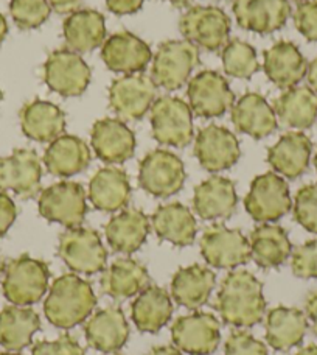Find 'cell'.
Segmentation results:
<instances>
[{
    "label": "cell",
    "mask_w": 317,
    "mask_h": 355,
    "mask_svg": "<svg viewBox=\"0 0 317 355\" xmlns=\"http://www.w3.org/2000/svg\"><path fill=\"white\" fill-rule=\"evenodd\" d=\"M215 309L226 324L233 327L257 326L266 312L263 284L246 270L229 272L221 284Z\"/></svg>",
    "instance_id": "6da1fadb"
},
{
    "label": "cell",
    "mask_w": 317,
    "mask_h": 355,
    "mask_svg": "<svg viewBox=\"0 0 317 355\" xmlns=\"http://www.w3.org/2000/svg\"><path fill=\"white\" fill-rule=\"evenodd\" d=\"M97 306L92 285L77 275L56 279L44 302V313L55 327L72 329L84 322Z\"/></svg>",
    "instance_id": "7a4b0ae2"
},
{
    "label": "cell",
    "mask_w": 317,
    "mask_h": 355,
    "mask_svg": "<svg viewBox=\"0 0 317 355\" xmlns=\"http://www.w3.org/2000/svg\"><path fill=\"white\" fill-rule=\"evenodd\" d=\"M50 281L48 265L39 259L24 254L5 266L3 296L12 306H33L47 293Z\"/></svg>",
    "instance_id": "3957f363"
},
{
    "label": "cell",
    "mask_w": 317,
    "mask_h": 355,
    "mask_svg": "<svg viewBox=\"0 0 317 355\" xmlns=\"http://www.w3.org/2000/svg\"><path fill=\"white\" fill-rule=\"evenodd\" d=\"M151 128L158 144L187 147L194 137L192 107L179 97H158L151 106Z\"/></svg>",
    "instance_id": "277c9868"
},
{
    "label": "cell",
    "mask_w": 317,
    "mask_h": 355,
    "mask_svg": "<svg viewBox=\"0 0 317 355\" xmlns=\"http://www.w3.org/2000/svg\"><path fill=\"white\" fill-rule=\"evenodd\" d=\"M187 41L208 52H217L229 42L230 17L218 6L196 5L185 11L179 22Z\"/></svg>",
    "instance_id": "5b68a950"
},
{
    "label": "cell",
    "mask_w": 317,
    "mask_h": 355,
    "mask_svg": "<svg viewBox=\"0 0 317 355\" xmlns=\"http://www.w3.org/2000/svg\"><path fill=\"white\" fill-rule=\"evenodd\" d=\"M60 257L72 271L95 275L106 268L107 251L97 231L91 227H69L60 236Z\"/></svg>",
    "instance_id": "8992f818"
},
{
    "label": "cell",
    "mask_w": 317,
    "mask_h": 355,
    "mask_svg": "<svg viewBox=\"0 0 317 355\" xmlns=\"http://www.w3.org/2000/svg\"><path fill=\"white\" fill-rule=\"evenodd\" d=\"M244 207L258 223H272L283 218L293 207L288 182L272 172L257 176L246 195Z\"/></svg>",
    "instance_id": "52a82bcc"
},
{
    "label": "cell",
    "mask_w": 317,
    "mask_h": 355,
    "mask_svg": "<svg viewBox=\"0 0 317 355\" xmlns=\"http://www.w3.org/2000/svg\"><path fill=\"white\" fill-rule=\"evenodd\" d=\"M199 64V50L187 40L165 41L158 46L153 61V80L167 91H176L187 83Z\"/></svg>",
    "instance_id": "ba28073f"
},
{
    "label": "cell",
    "mask_w": 317,
    "mask_h": 355,
    "mask_svg": "<svg viewBox=\"0 0 317 355\" xmlns=\"http://www.w3.org/2000/svg\"><path fill=\"white\" fill-rule=\"evenodd\" d=\"M185 166L168 150H153L138 167V184L156 198H168L181 192L185 182Z\"/></svg>",
    "instance_id": "9c48e42d"
},
{
    "label": "cell",
    "mask_w": 317,
    "mask_h": 355,
    "mask_svg": "<svg viewBox=\"0 0 317 355\" xmlns=\"http://www.w3.org/2000/svg\"><path fill=\"white\" fill-rule=\"evenodd\" d=\"M92 72L80 53L71 49H58L48 55L44 64V81L50 91L62 97H80L91 83Z\"/></svg>",
    "instance_id": "30bf717a"
},
{
    "label": "cell",
    "mask_w": 317,
    "mask_h": 355,
    "mask_svg": "<svg viewBox=\"0 0 317 355\" xmlns=\"http://www.w3.org/2000/svg\"><path fill=\"white\" fill-rule=\"evenodd\" d=\"M39 214L44 218L69 227H78L86 218L87 201L84 187L80 182L61 181L42 190Z\"/></svg>",
    "instance_id": "8fae6325"
},
{
    "label": "cell",
    "mask_w": 317,
    "mask_h": 355,
    "mask_svg": "<svg viewBox=\"0 0 317 355\" xmlns=\"http://www.w3.org/2000/svg\"><path fill=\"white\" fill-rule=\"evenodd\" d=\"M201 254L208 265L221 270L237 268L252 259L251 243L244 234L224 225L207 227L201 239Z\"/></svg>",
    "instance_id": "7c38bea8"
},
{
    "label": "cell",
    "mask_w": 317,
    "mask_h": 355,
    "mask_svg": "<svg viewBox=\"0 0 317 355\" xmlns=\"http://www.w3.org/2000/svg\"><path fill=\"white\" fill-rule=\"evenodd\" d=\"M157 98V85L145 73L123 75L112 81L109 105L122 120H141Z\"/></svg>",
    "instance_id": "4fadbf2b"
},
{
    "label": "cell",
    "mask_w": 317,
    "mask_h": 355,
    "mask_svg": "<svg viewBox=\"0 0 317 355\" xmlns=\"http://www.w3.org/2000/svg\"><path fill=\"white\" fill-rule=\"evenodd\" d=\"M187 95L192 111L202 119L224 116L235 101V94L232 92L229 81L217 71L196 73L188 81Z\"/></svg>",
    "instance_id": "5bb4252c"
},
{
    "label": "cell",
    "mask_w": 317,
    "mask_h": 355,
    "mask_svg": "<svg viewBox=\"0 0 317 355\" xmlns=\"http://www.w3.org/2000/svg\"><path fill=\"white\" fill-rule=\"evenodd\" d=\"M173 343L190 355H210L221 343V324L212 313L194 312L181 316L171 327Z\"/></svg>",
    "instance_id": "9a60e30c"
},
{
    "label": "cell",
    "mask_w": 317,
    "mask_h": 355,
    "mask_svg": "<svg viewBox=\"0 0 317 355\" xmlns=\"http://www.w3.org/2000/svg\"><path fill=\"white\" fill-rule=\"evenodd\" d=\"M42 167L35 150L17 148L10 156L0 157V190L30 200L41 192Z\"/></svg>",
    "instance_id": "2e32d148"
},
{
    "label": "cell",
    "mask_w": 317,
    "mask_h": 355,
    "mask_svg": "<svg viewBox=\"0 0 317 355\" xmlns=\"http://www.w3.org/2000/svg\"><path fill=\"white\" fill-rule=\"evenodd\" d=\"M194 155L207 172H223L238 162L241 156L239 142L230 130L219 125H208L196 136Z\"/></svg>",
    "instance_id": "e0dca14e"
},
{
    "label": "cell",
    "mask_w": 317,
    "mask_h": 355,
    "mask_svg": "<svg viewBox=\"0 0 317 355\" xmlns=\"http://www.w3.org/2000/svg\"><path fill=\"white\" fill-rule=\"evenodd\" d=\"M153 52L147 42L129 31H118L107 37L101 49L106 67L117 73H142L148 67Z\"/></svg>",
    "instance_id": "ac0fdd59"
},
{
    "label": "cell",
    "mask_w": 317,
    "mask_h": 355,
    "mask_svg": "<svg viewBox=\"0 0 317 355\" xmlns=\"http://www.w3.org/2000/svg\"><path fill=\"white\" fill-rule=\"evenodd\" d=\"M232 10L241 28L258 35L283 28L291 16L288 0H235Z\"/></svg>",
    "instance_id": "d6986e66"
},
{
    "label": "cell",
    "mask_w": 317,
    "mask_h": 355,
    "mask_svg": "<svg viewBox=\"0 0 317 355\" xmlns=\"http://www.w3.org/2000/svg\"><path fill=\"white\" fill-rule=\"evenodd\" d=\"M92 148L106 164H123L134 156L136 136L120 119H101L92 128Z\"/></svg>",
    "instance_id": "ffe728a7"
},
{
    "label": "cell",
    "mask_w": 317,
    "mask_h": 355,
    "mask_svg": "<svg viewBox=\"0 0 317 355\" xmlns=\"http://www.w3.org/2000/svg\"><path fill=\"white\" fill-rule=\"evenodd\" d=\"M266 77L277 87L291 89L307 77L308 64L299 47L289 41H278L263 53Z\"/></svg>",
    "instance_id": "44dd1931"
},
{
    "label": "cell",
    "mask_w": 317,
    "mask_h": 355,
    "mask_svg": "<svg viewBox=\"0 0 317 355\" xmlns=\"http://www.w3.org/2000/svg\"><path fill=\"white\" fill-rule=\"evenodd\" d=\"M84 334L89 346L103 354H112L128 341L129 324L122 309L106 307L87 320Z\"/></svg>",
    "instance_id": "7402d4cb"
},
{
    "label": "cell",
    "mask_w": 317,
    "mask_h": 355,
    "mask_svg": "<svg viewBox=\"0 0 317 355\" xmlns=\"http://www.w3.org/2000/svg\"><path fill=\"white\" fill-rule=\"evenodd\" d=\"M238 202L235 184L224 176H210L194 189L193 207L202 220H227Z\"/></svg>",
    "instance_id": "603a6c76"
},
{
    "label": "cell",
    "mask_w": 317,
    "mask_h": 355,
    "mask_svg": "<svg viewBox=\"0 0 317 355\" xmlns=\"http://www.w3.org/2000/svg\"><path fill=\"white\" fill-rule=\"evenodd\" d=\"M313 142L300 131H291L283 135L278 142L268 151V162L274 172L288 180L302 176L309 167Z\"/></svg>",
    "instance_id": "cb8c5ba5"
},
{
    "label": "cell",
    "mask_w": 317,
    "mask_h": 355,
    "mask_svg": "<svg viewBox=\"0 0 317 355\" xmlns=\"http://www.w3.org/2000/svg\"><path fill=\"white\" fill-rule=\"evenodd\" d=\"M232 122L243 135L263 139L277 130V114L263 95L247 92L232 106Z\"/></svg>",
    "instance_id": "d4e9b609"
},
{
    "label": "cell",
    "mask_w": 317,
    "mask_h": 355,
    "mask_svg": "<svg viewBox=\"0 0 317 355\" xmlns=\"http://www.w3.org/2000/svg\"><path fill=\"white\" fill-rule=\"evenodd\" d=\"M21 128L31 141L53 142L66 130V114L52 101L33 100L21 110Z\"/></svg>",
    "instance_id": "484cf974"
},
{
    "label": "cell",
    "mask_w": 317,
    "mask_h": 355,
    "mask_svg": "<svg viewBox=\"0 0 317 355\" xmlns=\"http://www.w3.org/2000/svg\"><path fill=\"white\" fill-rule=\"evenodd\" d=\"M307 331V315L296 307L278 306L266 315V341L275 351L287 352L299 346Z\"/></svg>",
    "instance_id": "4316f807"
},
{
    "label": "cell",
    "mask_w": 317,
    "mask_h": 355,
    "mask_svg": "<svg viewBox=\"0 0 317 355\" xmlns=\"http://www.w3.org/2000/svg\"><path fill=\"white\" fill-rule=\"evenodd\" d=\"M107 243L112 251L132 254L142 248L150 234V220L141 209H126L105 226Z\"/></svg>",
    "instance_id": "83f0119b"
},
{
    "label": "cell",
    "mask_w": 317,
    "mask_h": 355,
    "mask_svg": "<svg viewBox=\"0 0 317 355\" xmlns=\"http://www.w3.org/2000/svg\"><path fill=\"white\" fill-rule=\"evenodd\" d=\"M217 285V276L202 265L179 268L171 281V296L182 307L194 310L208 301Z\"/></svg>",
    "instance_id": "f1b7e54d"
},
{
    "label": "cell",
    "mask_w": 317,
    "mask_h": 355,
    "mask_svg": "<svg viewBox=\"0 0 317 355\" xmlns=\"http://www.w3.org/2000/svg\"><path fill=\"white\" fill-rule=\"evenodd\" d=\"M131 184L125 170L116 167L100 168L89 182V200L103 212H116L128 206Z\"/></svg>",
    "instance_id": "f546056e"
},
{
    "label": "cell",
    "mask_w": 317,
    "mask_h": 355,
    "mask_svg": "<svg viewBox=\"0 0 317 355\" xmlns=\"http://www.w3.org/2000/svg\"><path fill=\"white\" fill-rule=\"evenodd\" d=\"M62 33L69 49L77 53H89L103 46L106 40V22L101 12L84 8L69 15L62 25Z\"/></svg>",
    "instance_id": "4dcf8cb0"
},
{
    "label": "cell",
    "mask_w": 317,
    "mask_h": 355,
    "mask_svg": "<svg viewBox=\"0 0 317 355\" xmlns=\"http://www.w3.org/2000/svg\"><path fill=\"white\" fill-rule=\"evenodd\" d=\"M151 225L158 239L176 246H190L198 232L194 215L181 202H170L157 207L151 217Z\"/></svg>",
    "instance_id": "1f68e13d"
},
{
    "label": "cell",
    "mask_w": 317,
    "mask_h": 355,
    "mask_svg": "<svg viewBox=\"0 0 317 355\" xmlns=\"http://www.w3.org/2000/svg\"><path fill=\"white\" fill-rule=\"evenodd\" d=\"M44 164L48 173L55 176L78 175L91 164V150L78 136L62 135L50 142L44 155Z\"/></svg>",
    "instance_id": "d6a6232c"
},
{
    "label": "cell",
    "mask_w": 317,
    "mask_h": 355,
    "mask_svg": "<svg viewBox=\"0 0 317 355\" xmlns=\"http://www.w3.org/2000/svg\"><path fill=\"white\" fill-rule=\"evenodd\" d=\"M173 315V302L165 288L151 285L143 288L132 302L131 316L141 332L157 334L168 324Z\"/></svg>",
    "instance_id": "836d02e7"
},
{
    "label": "cell",
    "mask_w": 317,
    "mask_h": 355,
    "mask_svg": "<svg viewBox=\"0 0 317 355\" xmlns=\"http://www.w3.org/2000/svg\"><path fill=\"white\" fill-rule=\"evenodd\" d=\"M150 282L148 270L134 259H117L101 276V290L114 300L123 301L138 295Z\"/></svg>",
    "instance_id": "e575fe53"
},
{
    "label": "cell",
    "mask_w": 317,
    "mask_h": 355,
    "mask_svg": "<svg viewBox=\"0 0 317 355\" xmlns=\"http://www.w3.org/2000/svg\"><path fill=\"white\" fill-rule=\"evenodd\" d=\"M249 243L253 262L262 268H277L287 262L293 252L288 232L277 225L264 223L255 227Z\"/></svg>",
    "instance_id": "d590c367"
},
{
    "label": "cell",
    "mask_w": 317,
    "mask_h": 355,
    "mask_svg": "<svg viewBox=\"0 0 317 355\" xmlns=\"http://www.w3.org/2000/svg\"><path fill=\"white\" fill-rule=\"evenodd\" d=\"M274 111L289 128H311L317 119V94L308 86L291 87L275 100Z\"/></svg>",
    "instance_id": "8d00e7d4"
},
{
    "label": "cell",
    "mask_w": 317,
    "mask_h": 355,
    "mask_svg": "<svg viewBox=\"0 0 317 355\" xmlns=\"http://www.w3.org/2000/svg\"><path fill=\"white\" fill-rule=\"evenodd\" d=\"M41 318L33 309L8 306L0 310V346L8 351H21L31 343L39 331Z\"/></svg>",
    "instance_id": "74e56055"
},
{
    "label": "cell",
    "mask_w": 317,
    "mask_h": 355,
    "mask_svg": "<svg viewBox=\"0 0 317 355\" xmlns=\"http://www.w3.org/2000/svg\"><path fill=\"white\" fill-rule=\"evenodd\" d=\"M221 58L224 72L233 78L249 80L260 71L257 50L246 41L232 40L227 42Z\"/></svg>",
    "instance_id": "f35d334b"
},
{
    "label": "cell",
    "mask_w": 317,
    "mask_h": 355,
    "mask_svg": "<svg viewBox=\"0 0 317 355\" xmlns=\"http://www.w3.org/2000/svg\"><path fill=\"white\" fill-rule=\"evenodd\" d=\"M10 12L19 28L33 30L47 21L52 8L48 0H11Z\"/></svg>",
    "instance_id": "ab89813d"
},
{
    "label": "cell",
    "mask_w": 317,
    "mask_h": 355,
    "mask_svg": "<svg viewBox=\"0 0 317 355\" xmlns=\"http://www.w3.org/2000/svg\"><path fill=\"white\" fill-rule=\"evenodd\" d=\"M294 218L308 232L317 234V186L308 184L296 193L293 206Z\"/></svg>",
    "instance_id": "60d3db41"
},
{
    "label": "cell",
    "mask_w": 317,
    "mask_h": 355,
    "mask_svg": "<svg viewBox=\"0 0 317 355\" xmlns=\"http://www.w3.org/2000/svg\"><path fill=\"white\" fill-rule=\"evenodd\" d=\"M291 268L300 279H317V239L297 246L293 252Z\"/></svg>",
    "instance_id": "b9f144b4"
},
{
    "label": "cell",
    "mask_w": 317,
    "mask_h": 355,
    "mask_svg": "<svg viewBox=\"0 0 317 355\" xmlns=\"http://www.w3.org/2000/svg\"><path fill=\"white\" fill-rule=\"evenodd\" d=\"M224 355H269L268 347L246 331H235L226 341Z\"/></svg>",
    "instance_id": "7bdbcfd3"
},
{
    "label": "cell",
    "mask_w": 317,
    "mask_h": 355,
    "mask_svg": "<svg viewBox=\"0 0 317 355\" xmlns=\"http://www.w3.org/2000/svg\"><path fill=\"white\" fill-rule=\"evenodd\" d=\"M31 355H86V351L77 338L71 335H61L53 341H37L31 347Z\"/></svg>",
    "instance_id": "ee69618b"
},
{
    "label": "cell",
    "mask_w": 317,
    "mask_h": 355,
    "mask_svg": "<svg viewBox=\"0 0 317 355\" xmlns=\"http://www.w3.org/2000/svg\"><path fill=\"white\" fill-rule=\"evenodd\" d=\"M294 24L302 36L308 41L317 42V0H307L297 6Z\"/></svg>",
    "instance_id": "f6af8a7d"
},
{
    "label": "cell",
    "mask_w": 317,
    "mask_h": 355,
    "mask_svg": "<svg viewBox=\"0 0 317 355\" xmlns=\"http://www.w3.org/2000/svg\"><path fill=\"white\" fill-rule=\"evenodd\" d=\"M17 209L15 201H12L5 192H0V239L8 232L12 223L16 221Z\"/></svg>",
    "instance_id": "bcb514c9"
},
{
    "label": "cell",
    "mask_w": 317,
    "mask_h": 355,
    "mask_svg": "<svg viewBox=\"0 0 317 355\" xmlns=\"http://www.w3.org/2000/svg\"><path fill=\"white\" fill-rule=\"evenodd\" d=\"M143 3L145 0H106L107 10L117 16L134 15L142 10Z\"/></svg>",
    "instance_id": "7dc6e473"
},
{
    "label": "cell",
    "mask_w": 317,
    "mask_h": 355,
    "mask_svg": "<svg viewBox=\"0 0 317 355\" xmlns=\"http://www.w3.org/2000/svg\"><path fill=\"white\" fill-rule=\"evenodd\" d=\"M50 8L58 12V15H67L78 10L81 0H48Z\"/></svg>",
    "instance_id": "c3c4849f"
},
{
    "label": "cell",
    "mask_w": 317,
    "mask_h": 355,
    "mask_svg": "<svg viewBox=\"0 0 317 355\" xmlns=\"http://www.w3.org/2000/svg\"><path fill=\"white\" fill-rule=\"evenodd\" d=\"M307 315L311 321L313 332L317 335V291H313L307 300Z\"/></svg>",
    "instance_id": "681fc988"
},
{
    "label": "cell",
    "mask_w": 317,
    "mask_h": 355,
    "mask_svg": "<svg viewBox=\"0 0 317 355\" xmlns=\"http://www.w3.org/2000/svg\"><path fill=\"white\" fill-rule=\"evenodd\" d=\"M307 78H308V85L313 91L317 94V58L311 61V64L308 66L307 71Z\"/></svg>",
    "instance_id": "f907efd6"
},
{
    "label": "cell",
    "mask_w": 317,
    "mask_h": 355,
    "mask_svg": "<svg viewBox=\"0 0 317 355\" xmlns=\"http://www.w3.org/2000/svg\"><path fill=\"white\" fill-rule=\"evenodd\" d=\"M148 355H183L176 346H156Z\"/></svg>",
    "instance_id": "816d5d0a"
},
{
    "label": "cell",
    "mask_w": 317,
    "mask_h": 355,
    "mask_svg": "<svg viewBox=\"0 0 317 355\" xmlns=\"http://www.w3.org/2000/svg\"><path fill=\"white\" fill-rule=\"evenodd\" d=\"M6 33H8V24H6L5 16L0 12V44L3 42Z\"/></svg>",
    "instance_id": "f5cc1de1"
},
{
    "label": "cell",
    "mask_w": 317,
    "mask_h": 355,
    "mask_svg": "<svg viewBox=\"0 0 317 355\" xmlns=\"http://www.w3.org/2000/svg\"><path fill=\"white\" fill-rule=\"evenodd\" d=\"M296 355H317V345H309L307 347H303Z\"/></svg>",
    "instance_id": "db71d44e"
},
{
    "label": "cell",
    "mask_w": 317,
    "mask_h": 355,
    "mask_svg": "<svg viewBox=\"0 0 317 355\" xmlns=\"http://www.w3.org/2000/svg\"><path fill=\"white\" fill-rule=\"evenodd\" d=\"M165 2H170L171 5L174 6H185L193 2V0H165Z\"/></svg>",
    "instance_id": "11a10c76"
},
{
    "label": "cell",
    "mask_w": 317,
    "mask_h": 355,
    "mask_svg": "<svg viewBox=\"0 0 317 355\" xmlns=\"http://www.w3.org/2000/svg\"><path fill=\"white\" fill-rule=\"evenodd\" d=\"M3 271H5V263H3L2 259H0V277H2V272Z\"/></svg>",
    "instance_id": "9f6ffc18"
},
{
    "label": "cell",
    "mask_w": 317,
    "mask_h": 355,
    "mask_svg": "<svg viewBox=\"0 0 317 355\" xmlns=\"http://www.w3.org/2000/svg\"><path fill=\"white\" fill-rule=\"evenodd\" d=\"M0 355H22L19 352H0Z\"/></svg>",
    "instance_id": "6f0895ef"
},
{
    "label": "cell",
    "mask_w": 317,
    "mask_h": 355,
    "mask_svg": "<svg viewBox=\"0 0 317 355\" xmlns=\"http://www.w3.org/2000/svg\"><path fill=\"white\" fill-rule=\"evenodd\" d=\"M314 167H316V172H317V153L314 156Z\"/></svg>",
    "instance_id": "680465c9"
},
{
    "label": "cell",
    "mask_w": 317,
    "mask_h": 355,
    "mask_svg": "<svg viewBox=\"0 0 317 355\" xmlns=\"http://www.w3.org/2000/svg\"><path fill=\"white\" fill-rule=\"evenodd\" d=\"M2 98H3V92H2V89H0V101H2Z\"/></svg>",
    "instance_id": "91938a15"
},
{
    "label": "cell",
    "mask_w": 317,
    "mask_h": 355,
    "mask_svg": "<svg viewBox=\"0 0 317 355\" xmlns=\"http://www.w3.org/2000/svg\"><path fill=\"white\" fill-rule=\"evenodd\" d=\"M296 2H307V0H296Z\"/></svg>",
    "instance_id": "94428289"
},
{
    "label": "cell",
    "mask_w": 317,
    "mask_h": 355,
    "mask_svg": "<svg viewBox=\"0 0 317 355\" xmlns=\"http://www.w3.org/2000/svg\"><path fill=\"white\" fill-rule=\"evenodd\" d=\"M116 355H122V354H116Z\"/></svg>",
    "instance_id": "6125c7cd"
}]
</instances>
